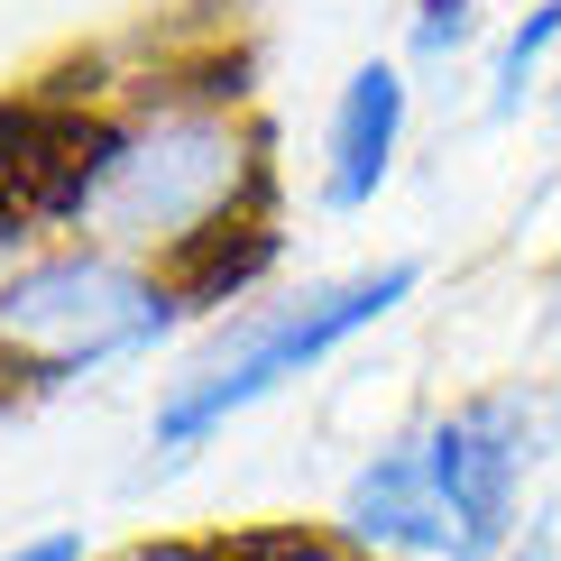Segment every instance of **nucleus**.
<instances>
[{"label": "nucleus", "mask_w": 561, "mask_h": 561, "mask_svg": "<svg viewBox=\"0 0 561 561\" xmlns=\"http://www.w3.org/2000/svg\"><path fill=\"white\" fill-rule=\"evenodd\" d=\"M414 286H424L414 259H378V267H350V276H322V286H304V295H276V304L230 313L221 332L167 378V396H157V414H148V451L167 460V470L194 460L230 414L267 405V396H286L295 378H313L322 359H341V350L359 332H378Z\"/></svg>", "instance_id": "nucleus-2"}, {"label": "nucleus", "mask_w": 561, "mask_h": 561, "mask_svg": "<svg viewBox=\"0 0 561 561\" xmlns=\"http://www.w3.org/2000/svg\"><path fill=\"white\" fill-rule=\"evenodd\" d=\"M0 561H102V552H92L75 525H37V534H19V543L0 552Z\"/></svg>", "instance_id": "nucleus-11"}, {"label": "nucleus", "mask_w": 561, "mask_h": 561, "mask_svg": "<svg viewBox=\"0 0 561 561\" xmlns=\"http://www.w3.org/2000/svg\"><path fill=\"white\" fill-rule=\"evenodd\" d=\"M102 561H221V534H148V543H121Z\"/></svg>", "instance_id": "nucleus-10"}, {"label": "nucleus", "mask_w": 561, "mask_h": 561, "mask_svg": "<svg viewBox=\"0 0 561 561\" xmlns=\"http://www.w3.org/2000/svg\"><path fill=\"white\" fill-rule=\"evenodd\" d=\"M470 37H479L470 0H424V10H414V46H424V56H460Z\"/></svg>", "instance_id": "nucleus-9"}, {"label": "nucleus", "mask_w": 561, "mask_h": 561, "mask_svg": "<svg viewBox=\"0 0 561 561\" xmlns=\"http://www.w3.org/2000/svg\"><path fill=\"white\" fill-rule=\"evenodd\" d=\"M405 121H414V83L396 56L350 65V83L332 92V121H322V203L332 213H368L387 194L396 157H405Z\"/></svg>", "instance_id": "nucleus-6"}, {"label": "nucleus", "mask_w": 561, "mask_h": 561, "mask_svg": "<svg viewBox=\"0 0 561 561\" xmlns=\"http://www.w3.org/2000/svg\"><path fill=\"white\" fill-rule=\"evenodd\" d=\"M194 322V295L167 267L102 240H46L0 276V387H75L121 359H148Z\"/></svg>", "instance_id": "nucleus-3"}, {"label": "nucleus", "mask_w": 561, "mask_h": 561, "mask_svg": "<svg viewBox=\"0 0 561 561\" xmlns=\"http://www.w3.org/2000/svg\"><path fill=\"white\" fill-rule=\"evenodd\" d=\"M221 561H368V552H350L332 525H249L221 534Z\"/></svg>", "instance_id": "nucleus-8"}, {"label": "nucleus", "mask_w": 561, "mask_h": 561, "mask_svg": "<svg viewBox=\"0 0 561 561\" xmlns=\"http://www.w3.org/2000/svg\"><path fill=\"white\" fill-rule=\"evenodd\" d=\"M332 534L368 561H451V525H442V497H433V470H424V442L396 433L359 470L341 479L332 497Z\"/></svg>", "instance_id": "nucleus-5"}, {"label": "nucleus", "mask_w": 561, "mask_h": 561, "mask_svg": "<svg viewBox=\"0 0 561 561\" xmlns=\"http://www.w3.org/2000/svg\"><path fill=\"white\" fill-rule=\"evenodd\" d=\"M28 249H37V221H28V213H19V203H10V194H0V276H10L19 259H28Z\"/></svg>", "instance_id": "nucleus-12"}, {"label": "nucleus", "mask_w": 561, "mask_h": 561, "mask_svg": "<svg viewBox=\"0 0 561 561\" xmlns=\"http://www.w3.org/2000/svg\"><path fill=\"white\" fill-rule=\"evenodd\" d=\"M414 442H424L442 525H451V561H506L534 534L525 488L543 479V460L561 442V405L543 387L506 378V387H479V396H460V405L424 414Z\"/></svg>", "instance_id": "nucleus-4"}, {"label": "nucleus", "mask_w": 561, "mask_h": 561, "mask_svg": "<svg viewBox=\"0 0 561 561\" xmlns=\"http://www.w3.org/2000/svg\"><path fill=\"white\" fill-rule=\"evenodd\" d=\"M506 561H561V543H552V525H534V534H525V543L506 552Z\"/></svg>", "instance_id": "nucleus-13"}, {"label": "nucleus", "mask_w": 561, "mask_h": 561, "mask_svg": "<svg viewBox=\"0 0 561 561\" xmlns=\"http://www.w3.org/2000/svg\"><path fill=\"white\" fill-rule=\"evenodd\" d=\"M561 46V0H534V10L506 28V46H497V65H488V111H516L525 92H534V75H543V56Z\"/></svg>", "instance_id": "nucleus-7"}, {"label": "nucleus", "mask_w": 561, "mask_h": 561, "mask_svg": "<svg viewBox=\"0 0 561 561\" xmlns=\"http://www.w3.org/2000/svg\"><path fill=\"white\" fill-rule=\"evenodd\" d=\"M267 138L240 111V83H148L129 111H92L46 230L184 267L221 230L267 221Z\"/></svg>", "instance_id": "nucleus-1"}]
</instances>
